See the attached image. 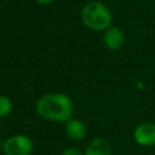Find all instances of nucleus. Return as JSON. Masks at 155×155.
<instances>
[{
  "mask_svg": "<svg viewBox=\"0 0 155 155\" xmlns=\"http://www.w3.org/2000/svg\"><path fill=\"white\" fill-rule=\"evenodd\" d=\"M73 102L63 93H50L41 96L35 104V110L47 121L65 123L73 116Z\"/></svg>",
  "mask_w": 155,
  "mask_h": 155,
  "instance_id": "f257e3e1",
  "label": "nucleus"
},
{
  "mask_svg": "<svg viewBox=\"0 0 155 155\" xmlns=\"http://www.w3.org/2000/svg\"><path fill=\"white\" fill-rule=\"evenodd\" d=\"M81 20L88 30L104 32L113 26V14L105 3L91 0L85 3L81 10Z\"/></svg>",
  "mask_w": 155,
  "mask_h": 155,
  "instance_id": "f03ea898",
  "label": "nucleus"
},
{
  "mask_svg": "<svg viewBox=\"0 0 155 155\" xmlns=\"http://www.w3.org/2000/svg\"><path fill=\"white\" fill-rule=\"evenodd\" d=\"M34 150V142L26 134H15L5 140L2 152L5 155H31Z\"/></svg>",
  "mask_w": 155,
  "mask_h": 155,
  "instance_id": "7ed1b4c3",
  "label": "nucleus"
},
{
  "mask_svg": "<svg viewBox=\"0 0 155 155\" xmlns=\"http://www.w3.org/2000/svg\"><path fill=\"white\" fill-rule=\"evenodd\" d=\"M134 141L140 147L151 148L155 146V121L141 122L133 131Z\"/></svg>",
  "mask_w": 155,
  "mask_h": 155,
  "instance_id": "20e7f679",
  "label": "nucleus"
},
{
  "mask_svg": "<svg viewBox=\"0 0 155 155\" xmlns=\"http://www.w3.org/2000/svg\"><path fill=\"white\" fill-rule=\"evenodd\" d=\"M125 41V35L122 29L116 26H110L104 31L103 34V44L106 49L110 51H117L123 47Z\"/></svg>",
  "mask_w": 155,
  "mask_h": 155,
  "instance_id": "39448f33",
  "label": "nucleus"
},
{
  "mask_svg": "<svg viewBox=\"0 0 155 155\" xmlns=\"http://www.w3.org/2000/svg\"><path fill=\"white\" fill-rule=\"evenodd\" d=\"M65 134L70 140L80 141L84 139L87 134L86 124L78 118H71L65 122Z\"/></svg>",
  "mask_w": 155,
  "mask_h": 155,
  "instance_id": "423d86ee",
  "label": "nucleus"
},
{
  "mask_svg": "<svg viewBox=\"0 0 155 155\" xmlns=\"http://www.w3.org/2000/svg\"><path fill=\"white\" fill-rule=\"evenodd\" d=\"M84 155H113L112 144L104 137H96L88 142Z\"/></svg>",
  "mask_w": 155,
  "mask_h": 155,
  "instance_id": "0eeeda50",
  "label": "nucleus"
},
{
  "mask_svg": "<svg viewBox=\"0 0 155 155\" xmlns=\"http://www.w3.org/2000/svg\"><path fill=\"white\" fill-rule=\"evenodd\" d=\"M13 110V102L7 96H0V118L7 117Z\"/></svg>",
  "mask_w": 155,
  "mask_h": 155,
  "instance_id": "6e6552de",
  "label": "nucleus"
},
{
  "mask_svg": "<svg viewBox=\"0 0 155 155\" xmlns=\"http://www.w3.org/2000/svg\"><path fill=\"white\" fill-rule=\"evenodd\" d=\"M61 155H84V153L77 148H67L63 151Z\"/></svg>",
  "mask_w": 155,
  "mask_h": 155,
  "instance_id": "1a4fd4ad",
  "label": "nucleus"
},
{
  "mask_svg": "<svg viewBox=\"0 0 155 155\" xmlns=\"http://www.w3.org/2000/svg\"><path fill=\"white\" fill-rule=\"evenodd\" d=\"M35 1H36V3H38V5H50L53 0H35Z\"/></svg>",
  "mask_w": 155,
  "mask_h": 155,
  "instance_id": "9d476101",
  "label": "nucleus"
},
{
  "mask_svg": "<svg viewBox=\"0 0 155 155\" xmlns=\"http://www.w3.org/2000/svg\"><path fill=\"white\" fill-rule=\"evenodd\" d=\"M0 1H10V0H0Z\"/></svg>",
  "mask_w": 155,
  "mask_h": 155,
  "instance_id": "9b49d317",
  "label": "nucleus"
},
{
  "mask_svg": "<svg viewBox=\"0 0 155 155\" xmlns=\"http://www.w3.org/2000/svg\"><path fill=\"white\" fill-rule=\"evenodd\" d=\"M0 129H1V122H0Z\"/></svg>",
  "mask_w": 155,
  "mask_h": 155,
  "instance_id": "f8f14e48",
  "label": "nucleus"
}]
</instances>
